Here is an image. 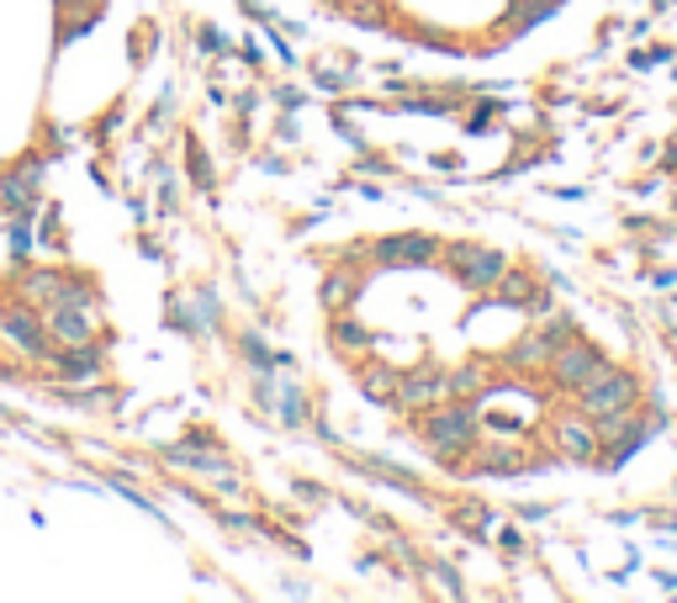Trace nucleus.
Here are the masks:
<instances>
[{
    "mask_svg": "<svg viewBox=\"0 0 677 603\" xmlns=\"http://www.w3.org/2000/svg\"><path fill=\"white\" fill-rule=\"evenodd\" d=\"M572 403H577V413H587V418L635 413V408H640V376H635V371H625V365H604L593 382H582L577 392H572Z\"/></svg>",
    "mask_w": 677,
    "mask_h": 603,
    "instance_id": "2",
    "label": "nucleus"
},
{
    "mask_svg": "<svg viewBox=\"0 0 677 603\" xmlns=\"http://www.w3.org/2000/svg\"><path fill=\"white\" fill-rule=\"evenodd\" d=\"M0 339H6V344H17L27 361H43V355L53 350L49 318H43L38 302H27V297H11V302L0 308Z\"/></svg>",
    "mask_w": 677,
    "mask_h": 603,
    "instance_id": "4",
    "label": "nucleus"
},
{
    "mask_svg": "<svg viewBox=\"0 0 677 603\" xmlns=\"http://www.w3.org/2000/svg\"><path fill=\"white\" fill-rule=\"evenodd\" d=\"M551 439H556V450L566 460H577V466H593L598 450H604V439H598V424L587 418V413H561L556 424H551Z\"/></svg>",
    "mask_w": 677,
    "mask_h": 603,
    "instance_id": "9",
    "label": "nucleus"
},
{
    "mask_svg": "<svg viewBox=\"0 0 677 603\" xmlns=\"http://www.w3.org/2000/svg\"><path fill=\"white\" fill-rule=\"evenodd\" d=\"M413 435L435 450L439 466L460 471V466H466V450H477V439H482V403L445 397V403H435V408L413 413Z\"/></svg>",
    "mask_w": 677,
    "mask_h": 603,
    "instance_id": "1",
    "label": "nucleus"
},
{
    "mask_svg": "<svg viewBox=\"0 0 677 603\" xmlns=\"http://www.w3.org/2000/svg\"><path fill=\"white\" fill-rule=\"evenodd\" d=\"M551 355H556V344L540 334V329H530L524 339H513V344H508L503 365L513 371V376H530V371H545V365H551Z\"/></svg>",
    "mask_w": 677,
    "mask_h": 603,
    "instance_id": "14",
    "label": "nucleus"
},
{
    "mask_svg": "<svg viewBox=\"0 0 677 603\" xmlns=\"http://www.w3.org/2000/svg\"><path fill=\"white\" fill-rule=\"evenodd\" d=\"M439 249H445V243L429 239V233H397V239H376V243H371V260H376V266L413 270V266H435Z\"/></svg>",
    "mask_w": 677,
    "mask_h": 603,
    "instance_id": "11",
    "label": "nucleus"
},
{
    "mask_svg": "<svg viewBox=\"0 0 677 603\" xmlns=\"http://www.w3.org/2000/svg\"><path fill=\"white\" fill-rule=\"evenodd\" d=\"M556 6H561V0H513V6H508V22H513V27H534V22H545Z\"/></svg>",
    "mask_w": 677,
    "mask_h": 603,
    "instance_id": "20",
    "label": "nucleus"
},
{
    "mask_svg": "<svg viewBox=\"0 0 677 603\" xmlns=\"http://www.w3.org/2000/svg\"><path fill=\"white\" fill-rule=\"evenodd\" d=\"M445 386H450V397L482 403L487 392H492V376H487V365H482V361H471V365H445Z\"/></svg>",
    "mask_w": 677,
    "mask_h": 603,
    "instance_id": "16",
    "label": "nucleus"
},
{
    "mask_svg": "<svg viewBox=\"0 0 677 603\" xmlns=\"http://www.w3.org/2000/svg\"><path fill=\"white\" fill-rule=\"evenodd\" d=\"M439 260L456 270V281L466 291H498V281H503L508 260L498 254V249H487V243H471V239H456L439 249Z\"/></svg>",
    "mask_w": 677,
    "mask_h": 603,
    "instance_id": "3",
    "label": "nucleus"
},
{
    "mask_svg": "<svg viewBox=\"0 0 677 603\" xmlns=\"http://www.w3.org/2000/svg\"><path fill=\"white\" fill-rule=\"evenodd\" d=\"M22 297L38 302L43 313L49 308H96V287L85 275H64V270H27Z\"/></svg>",
    "mask_w": 677,
    "mask_h": 603,
    "instance_id": "5",
    "label": "nucleus"
},
{
    "mask_svg": "<svg viewBox=\"0 0 677 603\" xmlns=\"http://www.w3.org/2000/svg\"><path fill=\"white\" fill-rule=\"evenodd\" d=\"M456 519H460V524H487V513H482V508H460Z\"/></svg>",
    "mask_w": 677,
    "mask_h": 603,
    "instance_id": "26",
    "label": "nucleus"
},
{
    "mask_svg": "<svg viewBox=\"0 0 677 603\" xmlns=\"http://www.w3.org/2000/svg\"><path fill=\"white\" fill-rule=\"evenodd\" d=\"M450 397V386H445V365H408L403 376H397V397H392V408L403 413H424L445 403Z\"/></svg>",
    "mask_w": 677,
    "mask_h": 603,
    "instance_id": "8",
    "label": "nucleus"
},
{
    "mask_svg": "<svg viewBox=\"0 0 677 603\" xmlns=\"http://www.w3.org/2000/svg\"><path fill=\"white\" fill-rule=\"evenodd\" d=\"M667 165H673V169H677V148H673V159H667Z\"/></svg>",
    "mask_w": 677,
    "mask_h": 603,
    "instance_id": "27",
    "label": "nucleus"
},
{
    "mask_svg": "<svg viewBox=\"0 0 677 603\" xmlns=\"http://www.w3.org/2000/svg\"><path fill=\"white\" fill-rule=\"evenodd\" d=\"M498 302H513V308H545V291H540V281L534 275H524V270H503V281H498V291H492Z\"/></svg>",
    "mask_w": 677,
    "mask_h": 603,
    "instance_id": "17",
    "label": "nucleus"
},
{
    "mask_svg": "<svg viewBox=\"0 0 677 603\" xmlns=\"http://www.w3.org/2000/svg\"><path fill=\"white\" fill-rule=\"evenodd\" d=\"M530 466L534 460L524 445H482V439H477V456L460 466V477H466V471H477V477H519V471H530Z\"/></svg>",
    "mask_w": 677,
    "mask_h": 603,
    "instance_id": "12",
    "label": "nucleus"
},
{
    "mask_svg": "<svg viewBox=\"0 0 677 603\" xmlns=\"http://www.w3.org/2000/svg\"><path fill=\"white\" fill-rule=\"evenodd\" d=\"M534 329L551 339V344H566V339L577 334V323H572V318H561V313H556V318H545V323H534Z\"/></svg>",
    "mask_w": 677,
    "mask_h": 603,
    "instance_id": "21",
    "label": "nucleus"
},
{
    "mask_svg": "<svg viewBox=\"0 0 677 603\" xmlns=\"http://www.w3.org/2000/svg\"><path fill=\"white\" fill-rule=\"evenodd\" d=\"M281 418H287V424H302V418H308V397H302V392H287V397H281Z\"/></svg>",
    "mask_w": 677,
    "mask_h": 603,
    "instance_id": "22",
    "label": "nucleus"
},
{
    "mask_svg": "<svg viewBox=\"0 0 677 603\" xmlns=\"http://www.w3.org/2000/svg\"><path fill=\"white\" fill-rule=\"evenodd\" d=\"M191 175H196V186H201V191H212V169H207V154H201L196 138H191Z\"/></svg>",
    "mask_w": 677,
    "mask_h": 603,
    "instance_id": "23",
    "label": "nucleus"
},
{
    "mask_svg": "<svg viewBox=\"0 0 677 603\" xmlns=\"http://www.w3.org/2000/svg\"><path fill=\"white\" fill-rule=\"evenodd\" d=\"M106 376V350L96 344H59L43 355V382L49 386H91Z\"/></svg>",
    "mask_w": 677,
    "mask_h": 603,
    "instance_id": "6",
    "label": "nucleus"
},
{
    "mask_svg": "<svg viewBox=\"0 0 677 603\" xmlns=\"http://www.w3.org/2000/svg\"><path fill=\"white\" fill-rule=\"evenodd\" d=\"M397 376H403V365H361V392L371 397V403L392 408V397H397Z\"/></svg>",
    "mask_w": 677,
    "mask_h": 603,
    "instance_id": "18",
    "label": "nucleus"
},
{
    "mask_svg": "<svg viewBox=\"0 0 677 603\" xmlns=\"http://www.w3.org/2000/svg\"><path fill=\"white\" fill-rule=\"evenodd\" d=\"M361 287H365V281L350 266H344V270H329V281H323V308H329V313H344V308L361 297Z\"/></svg>",
    "mask_w": 677,
    "mask_h": 603,
    "instance_id": "19",
    "label": "nucleus"
},
{
    "mask_svg": "<svg viewBox=\"0 0 677 603\" xmlns=\"http://www.w3.org/2000/svg\"><path fill=\"white\" fill-rule=\"evenodd\" d=\"M59 6V17H85V0H53Z\"/></svg>",
    "mask_w": 677,
    "mask_h": 603,
    "instance_id": "25",
    "label": "nucleus"
},
{
    "mask_svg": "<svg viewBox=\"0 0 677 603\" xmlns=\"http://www.w3.org/2000/svg\"><path fill=\"white\" fill-rule=\"evenodd\" d=\"M43 318H49L53 350H59V344H96V339H101L96 308H49Z\"/></svg>",
    "mask_w": 677,
    "mask_h": 603,
    "instance_id": "13",
    "label": "nucleus"
},
{
    "mask_svg": "<svg viewBox=\"0 0 677 603\" xmlns=\"http://www.w3.org/2000/svg\"><path fill=\"white\" fill-rule=\"evenodd\" d=\"M38 201H43V159H27L22 169L0 175V212H6V218L38 212Z\"/></svg>",
    "mask_w": 677,
    "mask_h": 603,
    "instance_id": "10",
    "label": "nucleus"
},
{
    "mask_svg": "<svg viewBox=\"0 0 677 603\" xmlns=\"http://www.w3.org/2000/svg\"><path fill=\"white\" fill-rule=\"evenodd\" d=\"M608 365V355L598 350V344H587L582 334H572L566 344H556V355H551V365H545V376H551V386H556L561 397H572L582 382H593L598 371Z\"/></svg>",
    "mask_w": 677,
    "mask_h": 603,
    "instance_id": "7",
    "label": "nucleus"
},
{
    "mask_svg": "<svg viewBox=\"0 0 677 603\" xmlns=\"http://www.w3.org/2000/svg\"><path fill=\"white\" fill-rule=\"evenodd\" d=\"M243 355H249V361L260 365V371H270V365H265V344H260V339H254V334L243 339Z\"/></svg>",
    "mask_w": 677,
    "mask_h": 603,
    "instance_id": "24",
    "label": "nucleus"
},
{
    "mask_svg": "<svg viewBox=\"0 0 677 603\" xmlns=\"http://www.w3.org/2000/svg\"><path fill=\"white\" fill-rule=\"evenodd\" d=\"M329 344H334L338 355H371V350H376V334L365 329L361 318L334 313V323H329Z\"/></svg>",
    "mask_w": 677,
    "mask_h": 603,
    "instance_id": "15",
    "label": "nucleus"
}]
</instances>
